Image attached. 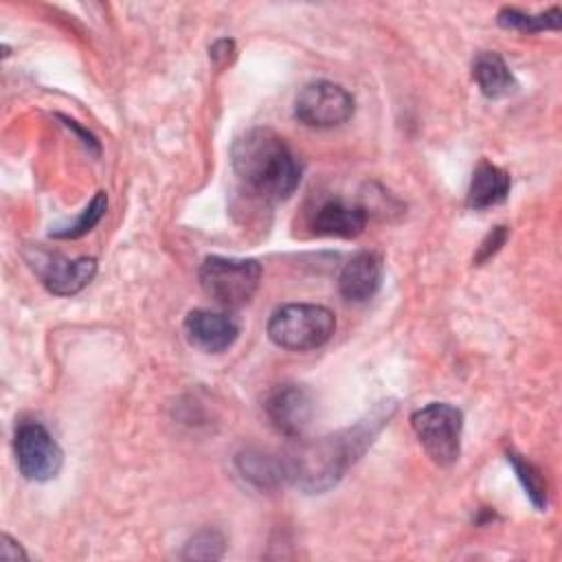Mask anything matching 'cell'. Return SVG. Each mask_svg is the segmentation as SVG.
Returning <instances> with one entry per match:
<instances>
[{"label":"cell","mask_w":562,"mask_h":562,"mask_svg":"<svg viewBox=\"0 0 562 562\" xmlns=\"http://www.w3.org/2000/svg\"><path fill=\"white\" fill-rule=\"evenodd\" d=\"M393 404H378L364 419L338 432L301 441L288 459L290 483L307 494H321L331 490L345 472L367 452L382 426L393 415Z\"/></svg>","instance_id":"cell-1"},{"label":"cell","mask_w":562,"mask_h":562,"mask_svg":"<svg viewBox=\"0 0 562 562\" xmlns=\"http://www.w3.org/2000/svg\"><path fill=\"white\" fill-rule=\"evenodd\" d=\"M239 182L263 202L288 200L301 182V162L283 136L268 127L244 132L231 147Z\"/></svg>","instance_id":"cell-2"},{"label":"cell","mask_w":562,"mask_h":562,"mask_svg":"<svg viewBox=\"0 0 562 562\" xmlns=\"http://www.w3.org/2000/svg\"><path fill=\"white\" fill-rule=\"evenodd\" d=\"M336 329V316L329 307L316 303H288L272 312L268 338L290 351L323 347Z\"/></svg>","instance_id":"cell-3"},{"label":"cell","mask_w":562,"mask_h":562,"mask_svg":"<svg viewBox=\"0 0 562 562\" xmlns=\"http://www.w3.org/2000/svg\"><path fill=\"white\" fill-rule=\"evenodd\" d=\"M202 290L222 307L237 310L250 303L261 281V266L255 259L206 257L200 266Z\"/></svg>","instance_id":"cell-4"},{"label":"cell","mask_w":562,"mask_h":562,"mask_svg":"<svg viewBox=\"0 0 562 562\" xmlns=\"http://www.w3.org/2000/svg\"><path fill=\"white\" fill-rule=\"evenodd\" d=\"M411 426L424 452L441 468L461 454L463 413L448 402H430L411 415Z\"/></svg>","instance_id":"cell-5"},{"label":"cell","mask_w":562,"mask_h":562,"mask_svg":"<svg viewBox=\"0 0 562 562\" xmlns=\"http://www.w3.org/2000/svg\"><path fill=\"white\" fill-rule=\"evenodd\" d=\"M353 114V97L334 81H310L294 99V116L307 127H338Z\"/></svg>","instance_id":"cell-6"},{"label":"cell","mask_w":562,"mask_h":562,"mask_svg":"<svg viewBox=\"0 0 562 562\" xmlns=\"http://www.w3.org/2000/svg\"><path fill=\"white\" fill-rule=\"evenodd\" d=\"M13 450L18 470L29 481L44 483L55 479L61 470L64 452L40 422H24L15 428Z\"/></svg>","instance_id":"cell-7"},{"label":"cell","mask_w":562,"mask_h":562,"mask_svg":"<svg viewBox=\"0 0 562 562\" xmlns=\"http://www.w3.org/2000/svg\"><path fill=\"white\" fill-rule=\"evenodd\" d=\"M24 259L44 288L57 296H72L81 292L97 274V259L92 257L68 259L59 252L31 246L24 250Z\"/></svg>","instance_id":"cell-8"},{"label":"cell","mask_w":562,"mask_h":562,"mask_svg":"<svg viewBox=\"0 0 562 562\" xmlns=\"http://www.w3.org/2000/svg\"><path fill=\"white\" fill-rule=\"evenodd\" d=\"M263 408L268 419L281 435L299 439L312 424L314 397L303 384L283 382L268 393Z\"/></svg>","instance_id":"cell-9"},{"label":"cell","mask_w":562,"mask_h":562,"mask_svg":"<svg viewBox=\"0 0 562 562\" xmlns=\"http://www.w3.org/2000/svg\"><path fill=\"white\" fill-rule=\"evenodd\" d=\"M184 336L204 353H222L237 340L239 325L224 312L191 310L184 318Z\"/></svg>","instance_id":"cell-10"},{"label":"cell","mask_w":562,"mask_h":562,"mask_svg":"<svg viewBox=\"0 0 562 562\" xmlns=\"http://www.w3.org/2000/svg\"><path fill=\"white\" fill-rule=\"evenodd\" d=\"M382 259L375 252L362 250L353 255L338 274V292L349 303L373 299L382 285Z\"/></svg>","instance_id":"cell-11"},{"label":"cell","mask_w":562,"mask_h":562,"mask_svg":"<svg viewBox=\"0 0 562 562\" xmlns=\"http://www.w3.org/2000/svg\"><path fill=\"white\" fill-rule=\"evenodd\" d=\"M312 231L318 237L353 239L367 226V211L360 204L345 202L340 198L325 200L312 215Z\"/></svg>","instance_id":"cell-12"},{"label":"cell","mask_w":562,"mask_h":562,"mask_svg":"<svg viewBox=\"0 0 562 562\" xmlns=\"http://www.w3.org/2000/svg\"><path fill=\"white\" fill-rule=\"evenodd\" d=\"M235 465L239 474L255 487L259 490H277L283 483H290V472H288V459L272 454L268 450L259 448H246L237 452Z\"/></svg>","instance_id":"cell-13"},{"label":"cell","mask_w":562,"mask_h":562,"mask_svg":"<svg viewBox=\"0 0 562 562\" xmlns=\"http://www.w3.org/2000/svg\"><path fill=\"white\" fill-rule=\"evenodd\" d=\"M509 173L487 160H481L472 173L468 187V206L474 211H483L496 204H503L509 195Z\"/></svg>","instance_id":"cell-14"},{"label":"cell","mask_w":562,"mask_h":562,"mask_svg":"<svg viewBox=\"0 0 562 562\" xmlns=\"http://www.w3.org/2000/svg\"><path fill=\"white\" fill-rule=\"evenodd\" d=\"M472 77L479 86V90L487 99H503L512 92H516L518 83L512 75L505 59L494 50H483L472 61Z\"/></svg>","instance_id":"cell-15"},{"label":"cell","mask_w":562,"mask_h":562,"mask_svg":"<svg viewBox=\"0 0 562 562\" xmlns=\"http://www.w3.org/2000/svg\"><path fill=\"white\" fill-rule=\"evenodd\" d=\"M498 24L503 29H514L522 33H540V31H558L562 13L558 7L542 11V13H525L512 7H505L498 11Z\"/></svg>","instance_id":"cell-16"},{"label":"cell","mask_w":562,"mask_h":562,"mask_svg":"<svg viewBox=\"0 0 562 562\" xmlns=\"http://www.w3.org/2000/svg\"><path fill=\"white\" fill-rule=\"evenodd\" d=\"M507 461L509 465L514 468L527 498L531 501V505L538 509V512H544L547 509V481L542 479L540 470L527 461L522 454L514 452V450H507Z\"/></svg>","instance_id":"cell-17"},{"label":"cell","mask_w":562,"mask_h":562,"mask_svg":"<svg viewBox=\"0 0 562 562\" xmlns=\"http://www.w3.org/2000/svg\"><path fill=\"white\" fill-rule=\"evenodd\" d=\"M105 209H108V195H105V191H97L94 198L90 200V204L79 213V217L72 224H66V226H59V228L50 231V237H55V239H79V237L88 235L101 222V217L105 215Z\"/></svg>","instance_id":"cell-18"},{"label":"cell","mask_w":562,"mask_h":562,"mask_svg":"<svg viewBox=\"0 0 562 562\" xmlns=\"http://www.w3.org/2000/svg\"><path fill=\"white\" fill-rule=\"evenodd\" d=\"M226 549V538L220 529L206 527L193 533L182 551L184 560H220Z\"/></svg>","instance_id":"cell-19"},{"label":"cell","mask_w":562,"mask_h":562,"mask_svg":"<svg viewBox=\"0 0 562 562\" xmlns=\"http://www.w3.org/2000/svg\"><path fill=\"white\" fill-rule=\"evenodd\" d=\"M507 235H509L507 226H496V228H492V231L487 233V237L481 241L474 261H476V263H483V261H487L490 257H494V255L501 250V246L505 244Z\"/></svg>","instance_id":"cell-20"},{"label":"cell","mask_w":562,"mask_h":562,"mask_svg":"<svg viewBox=\"0 0 562 562\" xmlns=\"http://www.w3.org/2000/svg\"><path fill=\"white\" fill-rule=\"evenodd\" d=\"M0 558L7 560V562H18V560H26L29 555L24 553L20 542H15L9 533H4L2 536V544H0Z\"/></svg>","instance_id":"cell-21"},{"label":"cell","mask_w":562,"mask_h":562,"mask_svg":"<svg viewBox=\"0 0 562 562\" xmlns=\"http://www.w3.org/2000/svg\"><path fill=\"white\" fill-rule=\"evenodd\" d=\"M59 119L66 123V127H70L77 136H81V143H83L88 149H92L94 154H99V140H97L88 130H83L77 121H72V119H68V116H61V114H59Z\"/></svg>","instance_id":"cell-22"},{"label":"cell","mask_w":562,"mask_h":562,"mask_svg":"<svg viewBox=\"0 0 562 562\" xmlns=\"http://www.w3.org/2000/svg\"><path fill=\"white\" fill-rule=\"evenodd\" d=\"M233 50H235L233 40H217V42L211 46V57H213L215 61H220V59L226 61Z\"/></svg>","instance_id":"cell-23"}]
</instances>
